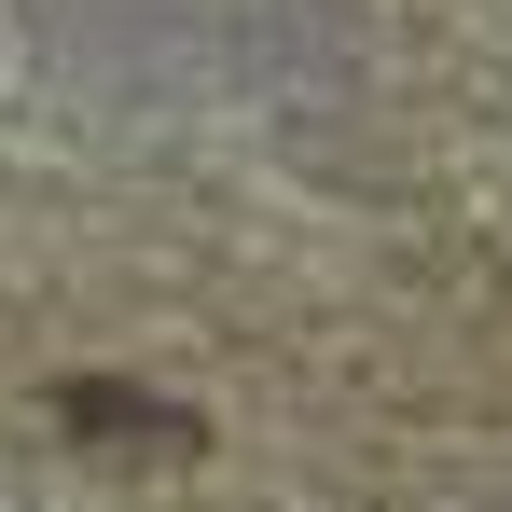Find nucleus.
Segmentation results:
<instances>
[]
</instances>
